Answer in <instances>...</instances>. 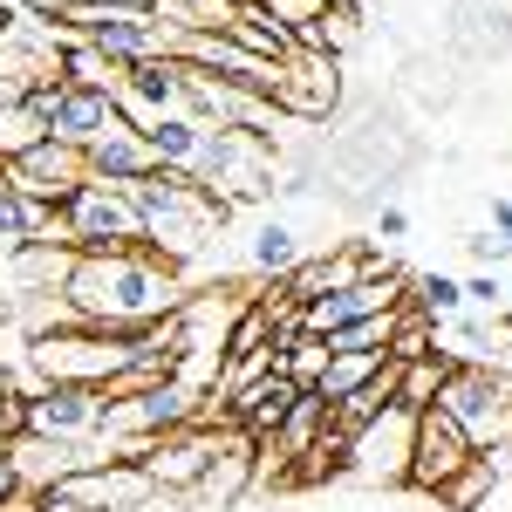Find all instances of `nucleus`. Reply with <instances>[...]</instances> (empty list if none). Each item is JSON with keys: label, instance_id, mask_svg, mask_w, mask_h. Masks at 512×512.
Returning a JSON list of instances; mask_svg holds the SVG:
<instances>
[{"label": "nucleus", "instance_id": "f257e3e1", "mask_svg": "<svg viewBox=\"0 0 512 512\" xmlns=\"http://www.w3.org/2000/svg\"><path fill=\"white\" fill-rule=\"evenodd\" d=\"M62 301L76 308L82 328H103V335H130V328H151V321L178 315L185 308V287L178 267L158 253H76V267L62 280Z\"/></svg>", "mask_w": 512, "mask_h": 512}, {"label": "nucleus", "instance_id": "f03ea898", "mask_svg": "<svg viewBox=\"0 0 512 512\" xmlns=\"http://www.w3.org/2000/svg\"><path fill=\"white\" fill-rule=\"evenodd\" d=\"M130 198L144 212V253H158L171 267H185L192 253H205L219 239V226H226V205L205 192V185L178 178V171H151Z\"/></svg>", "mask_w": 512, "mask_h": 512}, {"label": "nucleus", "instance_id": "7ed1b4c3", "mask_svg": "<svg viewBox=\"0 0 512 512\" xmlns=\"http://www.w3.org/2000/svg\"><path fill=\"white\" fill-rule=\"evenodd\" d=\"M41 383H69V390H117L123 376L137 369V342L130 335H103V328H55V335H35L28 355Z\"/></svg>", "mask_w": 512, "mask_h": 512}, {"label": "nucleus", "instance_id": "20e7f679", "mask_svg": "<svg viewBox=\"0 0 512 512\" xmlns=\"http://www.w3.org/2000/svg\"><path fill=\"white\" fill-rule=\"evenodd\" d=\"M55 226H62V246L69 253H137L144 246V212L137 198L117 192V185H76V192L55 205Z\"/></svg>", "mask_w": 512, "mask_h": 512}, {"label": "nucleus", "instance_id": "39448f33", "mask_svg": "<svg viewBox=\"0 0 512 512\" xmlns=\"http://www.w3.org/2000/svg\"><path fill=\"white\" fill-rule=\"evenodd\" d=\"M198 403H205V396L185 390L178 376H171V383H151V390H130V396H103V437L117 444L123 465H137L151 437L185 431V424H192Z\"/></svg>", "mask_w": 512, "mask_h": 512}, {"label": "nucleus", "instance_id": "423d86ee", "mask_svg": "<svg viewBox=\"0 0 512 512\" xmlns=\"http://www.w3.org/2000/svg\"><path fill=\"white\" fill-rule=\"evenodd\" d=\"M437 410L465 431L472 451H499L512 437V376L499 369H485V362H458L451 376H444V390H437Z\"/></svg>", "mask_w": 512, "mask_h": 512}, {"label": "nucleus", "instance_id": "0eeeda50", "mask_svg": "<svg viewBox=\"0 0 512 512\" xmlns=\"http://www.w3.org/2000/svg\"><path fill=\"white\" fill-rule=\"evenodd\" d=\"M62 28L76 41H89L110 69H137V62H158V55H178V35H164L151 14H117V7H89L76 0L62 14Z\"/></svg>", "mask_w": 512, "mask_h": 512}, {"label": "nucleus", "instance_id": "6e6552de", "mask_svg": "<svg viewBox=\"0 0 512 512\" xmlns=\"http://www.w3.org/2000/svg\"><path fill=\"white\" fill-rule=\"evenodd\" d=\"M410 444H417V410H376L362 431H349V458H342V472L362 478V485H410Z\"/></svg>", "mask_w": 512, "mask_h": 512}, {"label": "nucleus", "instance_id": "1a4fd4ad", "mask_svg": "<svg viewBox=\"0 0 512 512\" xmlns=\"http://www.w3.org/2000/svg\"><path fill=\"white\" fill-rule=\"evenodd\" d=\"M28 103H35V117L48 123V137H55V144H76V151H89L110 123H123L117 96H103V89H76V82H62V76L35 82Z\"/></svg>", "mask_w": 512, "mask_h": 512}, {"label": "nucleus", "instance_id": "9d476101", "mask_svg": "<svg viewBox=\"0 0 512 512\" xmlns=\"http://www.w3.org/2000/svg\"><path fill=\"white\" fill-rule=\"evenodd\" d=\"M219 444H226V431H212V424H185V431H164L144 444V478L158 485V492H198V478H205V465L219 458Z\"/></svg>", "mask_w": 512, "mask_h": 512}, {"label": "nucleus", "instance_id": "9b49d317", "mask_svg": "<svg viewBox=\"0 0 512 512\" xmlns=\"http://www.w3.org/2000/svg\"><path fill=\"white\" fill-rule=\"evenodd\" d=\"M21 431L48 437V444H89V437H103V390H69V383H48L41 396H28Z\"/></svg>", "mask_w": 512, "mask_h": 512}, {"label": "nucleus", "instance_id": "f8f14e48", "mask_svg": "<svg viewBox=\"0 0 512 512\" xmlns=\"http://www.w3.org/2000/svg\"><path fill=\"white\" fill-rule=\"evenodd\" d=\"M342 103V62L328 55H287L280 62V89H274V110L280 117H301V123H328V110Z\"/></svg>", "mask_w": 512, "mask_h": 512}, {"label": "nucleus", "instance_id": "ddd939ff", "mask_svg": "<svg viewBox=\"0 0 512 512\" xmlns=\"http://www.w3.org/2000/svg\"><path fill=\"white\" fill-rule=\"evenodd\" d=\"M205 192L219 198L226 212H233V205H253V198H267V192H274V137H260V130H233V137H226V158H219V171H212Z\"/></svg>", "mask_w": 512, "mask_h": 512}, {"label": "nucleus", "instance_id": "4468645a", "mask_svg": "<svg viewBox=\"0 0 512 512\" xmlns=\"http://www.w3.org/2000/svg\"><path fill=\"white\" fill-rule=\"evenodd\" d=\"M472 458H478V451L465 444V431H458L437 403H431V410H417V444H410V485H417V492H444Z\"/></svg>", "mask_w": 512, "mask_h": 512}, {"label": "nucleus", "instance_id": "2eb2a0df", "mask_svg": "<svg viewBox=\"0 0 512 512\" xmlns=\"http://www.w3.org/2000/svg\"><path fill=\"white\" fill-rule=\"evenodd\" d=\"M403 308V274H383V280H355V287H335V294H321L301 308V328L308 335H342L355 321L369 315H396Z\"/></svg>", "mask_w": 512, "mask_h": 512}, {"label": "nucleus", "instance_id": "dca6fc26", "mask_svg": "<svg viewBox=\"0 0 512 512\" xmlns=\"http://www.w3.org/2000/svg\"><path fill=\"white\" fill-rule=\"evenodd\" d=\"M117 110H123V123H137V130L151 117H178V110H185V62H178V55H158V62L123 69Z\"/></svg>", "mask_w": 512, "mask_h": 512}, {"label": "nucleus", "instance_id": "f3484780", "mask_svg": "<svg viewBox=\"0 0 512 512\" xmlns=\"http://www.w3.org/2000/svg\"><path fill=\"white\" fill-rule=\"evenodd\" d=\"M7 185L14 192L41 198V205H62V198L76 192V185H89V158H82L76 144H55V137H41L28 158L7 164Z\"/></svg>", "mask_w": 512, "mask_h": 512}, {"label": "nucleus", "instance_id": "a211bd4d", "mask_svg": "<svg viewBox=\"0 0 512 512\" xmlns=\"http://www.w3.org/2000/svg\"><path fill=\"white\" fill-rule=\"evenodd\" d=\"M69 267H76V253H69L62 239H35V246H14V253H0V280H7L0 308H14V301H35V294H62Z\"/></svg>", "mask_w": 512, "mask_h": 512}, {"label": "nucleus", "instance_id": "6ab92c4d", "mask_svg": "<svg viewBox=\"0 0 512 512\" xmlns=\"http://www.w3.org/2000/svg\"><path fill=\"white\" fill-rule=\"evenodd\" d=\"M69 506H82V512H123V506H137V499H151L158 485L144 478V465H96V472H69L62 485H55Z\"/></svg>", "mask_w": 512, "mask_h": 512}, {"label": "nucleus", "instance_id": "aec40b11", "mask_svg": "<svg viewBox=\"0 0 512 512\" xmlns=\"http://www.w3.org/2000/svg\"><path fill=\"white\" fill-rule=\"evenodd\" d=\"M82 158H89V178H96V185H117V192H137V185L158 171V164H151V144H144V130H137V123H110Z\"/></svg>", "mask_w": 512, "mask_h": 512}, {"label": "nucleus", "instance_id": "412c9836", "mask_svg": "<svg viewBox=\"0 0 512 512\" xmlns=\"http://www.w3.org/2000/svg\"><path fill=\"white\" fill-rule=\"evenodd\" d=\"M226 41H233V48H246V55H260V62H287V55H294V35H287V28H280L274 14H267V7H260V0H239L233 7V21H226Z\"/></svg>", "mask_w": 512, "mask_h": 512}, {"label": "nucleus", "instance_id": "4be33fe9", "mask_svg": "<svg viewBox=\"0 0 512 512\" xmlns=\"http://www.w3.org/2000/svg\"><path fill=\"white\" fill-rule=\"evenodd\" d=\"M35 239H62V226H55V205H41V198L14 192V185H0V253L35 246Z\"/></svg>", "mask_w": 512, "mask_h": 512}, {"label": "nucleus", "instance_id": "5701e85b", "mask_svg": "<svg viewBox=\"0 0 512 512\" xmlns=\"http://www.w3.org/2000/svg\"><path fill=\"white\" fill-rule=\"evenodd\" d=\"M355 35H362V7L349 0V7H328V14H321L294 48H301V55H328V62H342V55L355 48Z\"/></svg>", "mask_w": 512, "mask_h": 512}, {"label": "nucleus", "instance_id": "b1692460", "mask_svg": "<svg viewBox=\"0 0 512 512\" xmlns=\"http://www.w3.org/2000/svg\"><path fill=\"white\" fill-rule=\"evenodd\" d=\"M451 369H458L451 355H417V362H396V403H403V410H431Z\"/></svg>", "mask_w": 512, "mask_h": 512}, {"label": "nucleus", "instance_id": "393cba45", "mask_svg": "<svg viewBox=\"0 0 512 512\" xmlns=\"http://www.w3.org/2000/svg\"><path fill=\"white\" fill-rule=\"evenodd\" d=\"M383 369H390V349H383V355H328V369H321V396L342 403V396H355L362 383H376Z\"/></svg>", "mask_w": 512, "mask_h": 512}, {"label": "nucleus", "instance_id": "a878e982", "mask_svg": "<svg viewBox=\"0 0 512 512\" xmlns=\"http://www.w3.org/2000/svg\"><path fill=\"white\" fill-rule=\"evenodd\" d=\"M41 137H48V123L35 117V103H28V96H21V103H0V164L28 158Z\"/></svg>", "mask_w": 512, "mask_h": 512}, {"label": "nucleus", "instance_id": "bb28decb", "mask_svg": "<svg viewBox=\"0 0 512 512\" xmlns=\"http://www.w3.org/2000/svg\"><path fill=\"white\" fill-rule=\"evenodd\" d=\"M62 82H76V89H103V96H117V82H123V69H110L89 41H69L62 48Z\"/></svg>", "mask_w": 512, "mask_h": 512}, {"label": "nucleus", "instance_id": "cd10ccee", "mask_svg": "<svg viewBox=\"0 0 512 512\" xmlns=\"http://www.w3.org/2000/svg\"><path fill=\"white\" fill-rule=\"evenodd\" d=\"M492 485H499V472H492V458L478 451V458H472V465H465V472H458V478H451V485H444L437 499H444V506H451V512H478V506H485V499H492Z\"/></svg>", "mask_w": 512, "mask_h": 512}, {"label": "nucleus", "instance_id": "c85d7f7f", "mask_svg": "<svg viewBox=\"0 0 512 512\" xmlns=\"http://www.w3.org/2000/svg\"><path fill=\"white\" fill-rule=\"evenodd\" d=\"M294 267H301V246H294V233H287V226H260V233H253V274L287 280Z\"/></svg>", "mask_w": 512, "mask_h": 512}, {"label": "nucleus", "instance_id": "c756f323", "mask_svg": "<svg viewBox=\"0 0 512 512\" xmlns=\"http://www.w3.org/2000/svg\"><path fill=\"white\" fill-rule=\"evenodd\" d=\"M328 355H335V349H328V335H301L294 349L280 355V369H287L301 390H321V369H328Z\"/></svg>", "mask_w": 512, "mask_h": 512}, {"label": "nucleus", "instance_id": "7c9ffc66", "mask_svg": "<svg viewBox=\"0 0 512 512\" xmlns=\"http://www.w3.org/2000/svg\"><path fill=\"white\" fill-rule=\"evenodd\" d=\"M410 287H417V315H458V308H465V287H458V280L451 274H417L410 280Z\"/></svg>", "mask_w": 512, "mask_h": 512}, {"label": "nucleus", "instance_id": "2f4dec72", "mask_svg": "<svg viewBox=\"0 0 512 512\" xmlns=\"http://www.w3.org/2000/svg\"><path fill=\"white\" fill-rule=\"evenodd\" d=\"M260 7H267V14H274V21H280V28H287L294 41H301V35H308V28L321 21V14H328L321 0H260Z\"/></svg>", "mask_w": 512, "mask_h": 512}, {"label": "nucleus", "instance_id": "473e14b6", "mask_svg": "<svg viewBox=\"0 0 512 512\" xmlns=\"http://www.w3.org/2000/svg\"><path fill=\"white\" fill-rule=\"evenodd\" d=\"M21 417H28V403H21V390H14V376H7V362H0V444L21 431Z\"/></svg>", "mask_w": 512, "mask_h": 512}, {"label": "nucleus", "instance_id": "72a5a7b5", "mask_svg": "<svg viewBox=\"0 0 512 512\" xmlns=\"http://www.w3.org/2000/svg\"><path fill=\"white\" fill-rule=\"evenodd\" d=\"M465 246H472V253H478V260H485V267H499V260H506V253H512V246H506V239H499V233H472V239H465Z\"/></svg>", "mask_w": 512, "mask_h": 512}, {"label": "nucleus", "instance_id": "f704fd0d", "mask_svg": "<svg viewBox=\"0 0 512 512\" xmlns=\"http://www.w3.org/2000/svg\"><path fill=\"white\" fill-rule=\"evenodd\" d=\"M465 301H478V308H492V301H499V274L485 267L478 280H465Z\"/></svg>", "mask_w": 512, "mask_h": 512}, {"label": "nucleus", "instance_id": "c9c22d12", "mask_svg": "<svg viewBox=\"0 0 512 512\" xmlns=\"http://www.w3.org/2000/svg\"><path fill=\"white\" fill-rule=\"evenodd\" d=\"M410 233V212L403 205H383V219H376V239H403Z\"/></svg>", "mask_w": 512, "mask_h": 512}, {"label": "nucleus", "instance_id": "e433bc0d", "mask_svg": "<svg viewBox=\"0 0 512 512\" xmlns=\"http://www.w3.org/2000/svg\"><path fill=\"white\" fill-rule=\"evenodd\" d=\"M14 28H21V7H14V0H0V48H7V35H14Z\"/></svg>", "mask_w": 512, "mask_h": 512}, {"label": "nucleus", "instance_id": "4c0bfd02", "mask_svg": "<svg viewBox=\"0 0 512 512\" xmlns=\"http://www.w3.org/2000/svg\"><path fill=\"white\" fill-rule=\"evenodd\" d=\"M89 7H117V14H151L158 0H89Z\"/></svg>", "mask_w": 512, "mask_h": 512}, {"label": "nucleus", "instance_id": "58836bf2", "mask_svg": "<svg viewBox=\"0 0 512 512\" xmlns=\"http://www.w3.org/2000/svg\"><path fill=\"white\" fill-rule=\"evenodd\" d=\"M14 492V465H7V451H0V499Z\"/></svg>", "mask_w": 512, "mask_h": 512}]
</instances>
